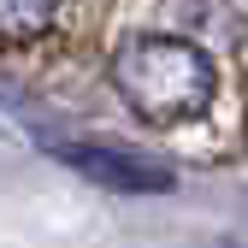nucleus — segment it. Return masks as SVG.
<instances>
[{
    "mask_svg": "<svg viewBox=\"0 0 248 248\" xmlns=\"http://www.w3.org/2000/svg\"><path fill=\"white\" fill-rule=\"evenodd\" d=\"M112 89L148 124H183V118L207 112L219 77H213V59L195 42H183V36H136L112 59Z\"/></svg>",
    "mask_w": 248,
    "mask_h": 248,
    "instance_id": "f257e3e1",
    "label": "nucleus"
},
{
    "mask_svg": "<svg viewBox=\"0 0 248 248\" xmlns=\"http://www.w3.org/2000/svg\"><path fill=\"white\" fill-rule=\"evenodd\" d=\"M59 154H65V160H71L83 177L107 183V189H124V195H160V189H171V171L148 166V160H136V154H124V148H101V142H59Z\"/></svg>",
    "mask_w": 248,
    "mask_h": 248,
    "instance_id": "f03ea898",
    "label": "nucleus"
},
{
    "mask_svg": "<svg viewBox=\"0 0 248 248\" xmlns=\"http://www.w3.org/2000/svg\"><path fill=\"white\" fill-rule=\"evenodd\" d=\"M53 24V0H0V30L6 42H30Z\"/></svg>",
    "mask_w": 248,
    "mask_h": 248,
    "instance_id": "7ed1b4c3",
    "label": "nucleus"
}]
</instances>
